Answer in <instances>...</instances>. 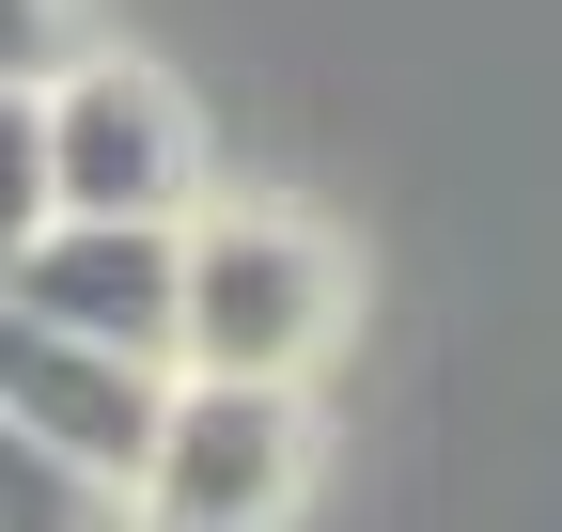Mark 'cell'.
Instances as JSON below:
<instances>
[{
  "mask_svg": "<svg viewBox=\"0 0 562 532\" xmlns=\"http://www.w3.org/2000/svg\"><path fill=\"white\" fill-rule=\"evenodd\" d=\"M360 313V266L313 204H188L172 235V376H250L313 391V361Z\"/></svg>",
  "mask_w": 562,
  "mask_h": 532,
  "instance_id": "cell-1",
  "label": "cell"
},
{
  "mask_svg": "<svg viewBox=\"0 0 562 532\" xmlns=\"http://www.w3.org/2000/svg\"><path fill=\"white\" fill-rule=\"evenodd\" d=\"M313 501V391L250 376H172L157 439L125 470V532H297Z\"/></svg>",
  "mask_w": 562,
  "mask_h": 532,
  "instance_id": "cell-2",
  "label": "cell"
},
{
  "mask_svg": "<svg viewBox=\"0 0 562 532\" xmlns=\"http://www.w3.org/2000/svg\"><path fill=\"white\" fill-rule=\"evenodd\" d=\"M203 204V110L157 63H63L47 79V220H188Z\"/></svg>",
  "mask_w": 562,
  "mask_h": 532,
  "instance_id": "cell-3",
  "label": "cell"
},
{
  "mask_svg": "<svg viewBox=\"0 0 562 532\" xmlns=\"http://www.w3.org/2000/svg\"><path fill=\"white\" fill-rule=\"evenodd\" d=\"M172 235L188 220H47L16 266H0V298L63 345H110L140 376H172Z\"/></svg>",
  "mask_w": 562,
  "mask_h": 532,
  "instance_id": "cell-4",
  "label": "cell"
},
{
  "mask_svg": "<svg viewBox=\"0 0 562 532\" xmlns=\"http://www.w3.org/2000/svg\"><path fill=\"white\" fill-rule=\"evenodd\" d=\"M157 391L172 376H140L110 345H63V329H32L16 298H0V423L47 439V454H79V470H140V439H157Z\"/></svg>",
  "mask_w": 562,
  "mask_h": 532,
  "instance_id": "cell-5",
  "label": "cell"
},
{
  "mask_svg": "<svg viewBox=\"0 0 562 532\" xmlns=\"http://www.w3.org/2000/svg\"><path fill=\"white\" fill-rule=\"evenodd\" d=\"M0 532H125V486L0 423Z\"/></svg>",
  "mask_w": 562,
  "mask_h": 532,
  "instance_id": "cell-6",
  "label": "cell"
},
{
  "mask_svg": "<svg viewBox=\"0 0 562 532\" xmlns=\"http://www.w3.org/2000/svg\"><path fill=\"white\" fill-rule=\"evenodd\" d=\"M63 63H94V16H79V0H0V95H47Z\"/></svg>",
  "mask_w": 562,
  "mask_h": 532,
  "instance_id": "cell-7",
  "label": "cell"
},
{
  "mask_svg": "<svg viewBox=\"0 0 562 532\" xmlns=\"http://www.w3.org/2000/svg\"><path fill=\"white\" fill-rule=\"evenodd\" d=\"M47 235V95H0V266Z\"/></svg>",
  "mask_w": 562,
  "mask_h": 532,
  "instance_id": "cell-8",
  "label": "cell"
}]
</instances>
